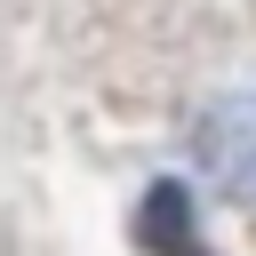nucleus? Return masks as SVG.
Here are the masks:
<instances>
[{"label": "nucleus", "mask_w": 256, "mask_h": 256, "mask_svg": "<svg viewBox=\"0 0 256 256\" xmlns=\"http://www.w3.org/2000/svg\"><path fill=\"white\" fill-rule=\"evenodd\" d=\"M200 168L216 192H232L240 208H256V80L224 88L208 112H200Z\"/></svg>", "instance_id": "obj_1"}]
</instances>
